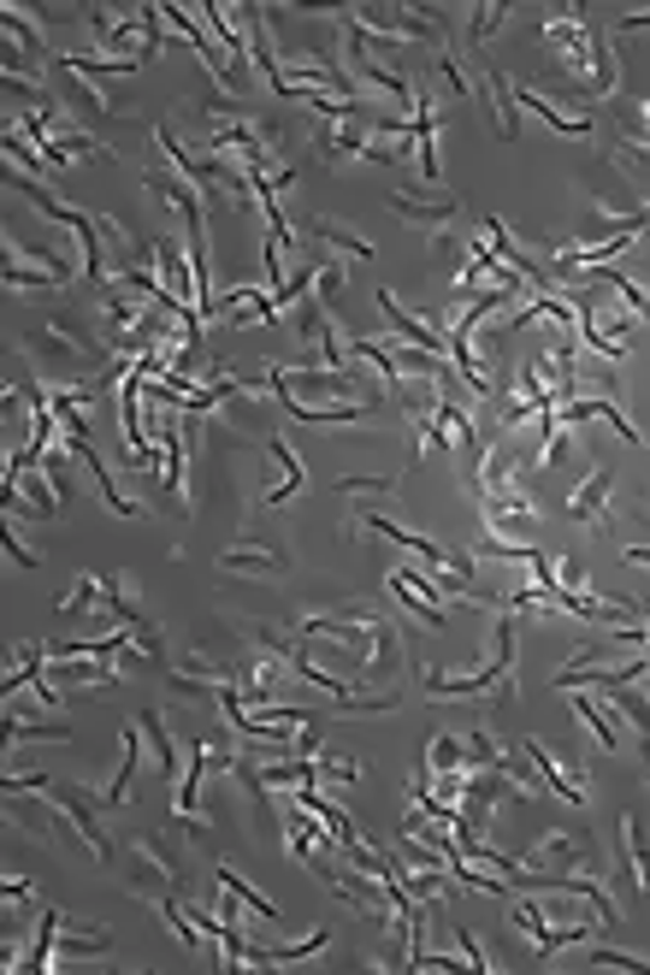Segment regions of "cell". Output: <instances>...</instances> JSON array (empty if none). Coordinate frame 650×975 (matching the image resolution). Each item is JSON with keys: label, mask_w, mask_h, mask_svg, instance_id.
Listing matches in <instances>:
<instances>
[{"label": "cell", "mask_w": 650, "mask_h": 975, "mask_svg": "<svg viewBox=\"0 0 650 975\" xmlns=\"http://www.w3.org/2000/svg\"><path fill=\"white\" fill-rule=\"evenodd\" d=\"M24 355L36 361V379H54L65 385H95L113 373V344L101 332H90L83 319H65V314H36L24 325Z\"/></svg>", "instance_id": "obj_1"}, {"label": "cell", "mask_w": 650, "mask_h": 975, "mask_svg": "<svg viewBox=\"0 0 650 975\" xmlns=\"http://www.w3.org/2000/svg\"><path fill=\"white\" fill-rule=\"evenodd\" d=\"M390 213L408 219V226H420V231H450L468 219V201L461 196H420V190H397L390 196Z\"/></svg>", "instance_id": "obj_2"}, {"label": "cell", "mask_w": 650, "mask_h": 975, "mask_svg": "<svg viewBox=\"0 0 650 975\" xmlns=\"http://www.w3.org/2000/svg\"><path fill=\"white\" fill-rule=\"evenodd\" d=\"M0 24H7V72H24V54H48V24L42 12L30 7H0Z\"/></svg>", "instance_id": "obj_3"}, {"label": "cell", "mask_w": 650, "mask_h": 975, "mask_svg": "<svg viewBox=\"0 0 650 975\" xmlns=\"http://www.w3.org/2000/svg\"><path fill=\"white\" fill-rule=\"evenodd\" d=\"M148 254H154V272H160V284L172 290L178 302L196 307V272H190V261L178 254V243H166V237H160V243H148Z\"/></svg>", "instance_id": "obj_4"}, {"label": "cell", "mask_w": 650, "mask_h": 975, "mask_svg": "<svg viewBox=\"0 0 650 975\" xmlns=\"http://www.w3.org/2000/svg\"><path fill=\"white\" fill-rule=\"evenodd\" d=\"M143 190H148V196H160L166 208H178L184 219L208 208V196H201V190H196L190 178H178V172H143Z\"/></svg>", "instance_id": "obj_5"}, {"label": "cell", "mask_w": 650, "mask_h": 975, "mask_svg": "<svg viewBox=\"0 0 650 975\" xmlns=\"http://www.w3.org/2000/svg\"><path fill=\"white\" fill-rule=\"evenodd\" d=\"M609 485H615V473L609 468H591L586 473V485L568 497V521L579 526H591V521H604V509H609Z\"/></svg>", "instance_id": "obj_6"}, {"label": "cell", "mask_w": 650, "mask_h": 975, "mask_svg": "<svg viewBox=\"0 0 650 975\" xmlns=\"http://www.w3.org/2000/svg\"><path fill=\"white\" fill-rule=\"evenodd\" d=\"M515 101H521L526 113H538L544 125H551V130H562V136H591V130H597V125H591L586 113H568V107H556V101H544L538 90H526V83L515 90Z\"/></svg>", "instance_id": "obj_7"}, {"label": "cell", "mask_w": 650, "mask_h": 975, "mask_svg": "<svg viewBox=\"0 0 650 975\" xmlns=\"http://www.w3.org/2000/svg\"><path fill=\"white\" fill-rule=\"evenodd\" d=\"M574 704H579V722L591 727L597 745H604V751H621V740H627V733H621V710H615V704L604 710L591 692H579V686H574Z\"/></svg>", "instance_id": "obj_8"}, {"label": "cell", "mask_w": 650, "mask_h": 975, "mask_svg": "<svg viewBox=\"0 0 650 975\" xmlns=\"http://www.w3.org/2000/svg\"><path fill=\"white\" fill-rule=\"evenodd\" d=\"M219 568H226V574H254V579H272V574H284V568H290V556H279V551H261V544H231V551L219 556Z\"/></svg>", "instance_id": "obj_9"}, {"label": "cell", "mask_w": 650, "mask_h": 975, "mask_svg": "<svg viewBox=\"0 0 650 975\" xmlns=\"http://www.w3.org/2000/svg\"><path fill=\"white\" fill-rule=\"evenodd\" d=\"M485 95H491V130L503 136V143H515L521 136V113H515V90H509V77L491 65L485 72Z\"/></svg>", "instance_id": "obj_10"}, {"label": "cell", "mask_w": 650, "mask_h": 975, "mask_svg": "<svg viewBox=\"0 0 650 975\" xmlns=\"http://www.w3.org/2000/svg\"><path fill=\"white\" fill-rule=\"evenodd\" d=\"M521 751H526V763L538 768V775H544V786H551L556 798H568V804H586V786H579V780L568 775V768H556V757H551V751H544L538 740H521Z\"/></svg>", "instance_id": "obj_11"}, {"label": "cell", "mask_w": 650, "mask_h": 975, "mask_svg": "<svg viewBox=\"0 0 650 975\" xmlns=\"http://www.w3.org/2000/svg\"><path fill=\"white\" fill-rule=\"evenodd\" d=\"M314 243L337 249L344 261H373V243H367V237H355L349 226H337V219H314Z\"/></svg>", "instance_id": "obj_12"}, {"label": "cell", "mask_w": 650, "mask_h": 975, "mask_svg": "<svg viewBox=\"0 0 650 975\" xmlns=\"http://www.w3.org/2000/svg\"><path fill=\"white\" fill-rule=\"evenodd\" d=\"M130 851H136V858H148L154 869H166V876H172V881L184 887V863H178V851H172V846H166V840H160V834H154V828H143V834H130Z\"/></svg>", "instance_id": "obj_13"}, {"label": "cell", "mask_w": 650, "mask_h": 975, "mask_svg": "<svg viewBox=\"0 0 650 975\" xmlns=\"http://www.w3.org/2000/svg\"><path fill=\"white\" fill-rule=\"evenodd\" d=\"M60 284H72V279L42 261H7V290H60Z\"/></svg>", "instance_id": "obj_14"}, {"label": "cell", "mask_w": 650, "mask_h": 975, "mask_svg": "<svg viewBox=\"0 0 650 975\" xmlns=\"http://www.w3.org/2000/svg\"><path fill=\"white\" fill-rule=\"evenodd\" d=\"M136 722H143V733H148V745H154V757H160V768L178 780V745H172V727H166V715H160V710H143Z\"/></svg>", "instance_id": "obj_15"}, {"label": "cell", "mask_w": 650, "mask_h": 975, "mask_svg": "<svg viewBox=\"0 0 650 975\" xmlns=\"http://www.w3.org/2000/svg\"><path fill=\"white\" fill-rule=\"evenodd\" d=\"M609 704L621 710V722H632V733L644 740V757H650V698H639L632 686H609Z\"/></svg>", "instance_id": "obj_16"}, {"label": "cell", "mask_w": 650, "mask_h": 975, "mask_svg": "<svg viewBox=\"0 0 650 975\" xmlns=\"http://www.w3.org/2000/svg\"><path fill=\"white\" fill-rule=\"evenodd\" d=\"M390 597H397V604H402L408 615H415V621H426V627H432V632H438L443 621H450V615H443L438 604H426V597H420L415 586H408V579H402V574H390Z\"/></svg>", "instance_id": "obj_17"}, {"label": "cell", "mask_w": 650, "mask_h": 975, "mask_svg": "<svg viewBox=\"0 0 650 975\" xmlns=\"http://www.w3.org/2000/svg\"><path fill=\"white\" fill-rule=\"evenodd\" d=\"M621 834H627V858H632V876H639V887L650 893V834L639 816H621Z\"/></svg>", "instance_id": "obj_18"}, {"label": "cell", "mask_w": 650, "mask_h": 975, "mask_svg": "<svg viewBox=\"0 0 650 975\" xmlns=\"http://www.w3.org/2000/svg\"><path fill=\"white\" fill-rule=\"evenodd\" d=\"M219 887H231V893H237V899H243V904H249V911H254V916H266V922H279V929H284V916H279V904H266V899H261V893H254V887L243 881V876H237V869H219Z\"/></svg>", "instance_id": "obj_19"}, {"label": "cell", "mask_w": 650, "mask_h": 975, "mask_svg": "<svg viewBox=\"0 0 650 975\" xmlns=\"http://www.w3.org/2000/svg\"><path fill=\"white\" fill-rule=\"evenodd\" d=\"M95 604H101V579L95 574H77L72 591L60 597V615H77V609H95Z\"/></svg>", "instance_id": "obj_20"}, {"label": "cell", "mask_w": 650, "mask_h": 975, "mask_svg": "<svg viewBox=\"0 0 650 975\" xmlns=\"http://www.w3.org/2000/svg\"><path fill=\"white\" fill-rule=\"evenodd\" d=\"M113 940H107V929H90V934H60V952L65 957H101Z\"/></svg>", "instance_id": "obj_21"}, {"label": "cell", "mask_w": 650, "mask_h": 975, "mask_svg": "<svg viewBox=\"0 0 650 975\" xmlns=\"http://www.w3.org/2000/svg\"><path fill=\"white\" fill-rule=\"evenodd\" d=\"M390 485H397L390 473H379V479H337V491H344V497H385Z\"/></svg>", "instance_id": "obj_22"}, {"label": "cell", "mask_w": 650, "mask_h": 975, "mask_svg": "<svg viewBox=\"0 0 650 975\" xmlns=\"http://www.w3.org/2000/svg\"><path fill=\"white\" fill-rule=\"evenodd\" d=\"M509 19V7H473V24H468V42H485L491 30Z\"/></svg>", "instance_id": "obj_23"}, {"label": "cell", "mask_w": 650, "mask_h": 975, "mask_svg": "<svg viewBox=\"0 0 650 975\" xmlns=\"http://www.w3.org/2000/svg\"><path fill=\"white\" fill-rule=\"evenodd\" d=\"M591 964H609V969H650L644 957H632V952H615V946H604L597 940V952H591Z\"/></svg>", "instance_id": "obj_24"}, {"label": "cell", "mask_w": 650, "mask_h": 975, "mask_svg": "<svg viewBox=\"0 0 650 975\" xmlns=\"http://www.w3.org/2000/svg\"><path fill=\"white\" fill-rule=\"evenodd\" d=\"M337 290H344V266H337V261H319V266H314V296H337Z\"/></svg>", "instance_id": "obj_25"}, {"label": "cell", "mask_w": 650, "mask_h": 975, "mask_svg": "<svg viewBox=\"0 0 650 975\" xmlns=\"http://www.w3.org/2000/svg\"><path fill=\"white\" fill-rule=\"evenodd\" d=\"M7 556L19 562V568H42V556H36V551H24V544L12 538V533H7Z\"/></svg>", "instance_id": "obj_26"}, {"label": "cell", "mask_w": 650, "mask_h": 975, "mask_svg": "<svg viewBox=\"0 0 650 975\" xmlns=\"http://www.w3.org/2000/svg\"><path fill=\"white\" fill-rule=\"evenodd\" d=\"M650 12H627V19H615V30H644Z\"/></svg>", "instance_id": "obj_27"}, {"label": "cell", "mask_w": 650, "mask_h": 975, "mask_svg": "<svg viewBox=\"0 0 650 975\" xmlns=\"http://www.w3.org/2000/svg\"><path fill=\"white\" fill-rule=\"evenodd\" d=\"M644 208H650V196H644Z\"/></svg>", "instance_id": "obj_28"}]
</instances>
